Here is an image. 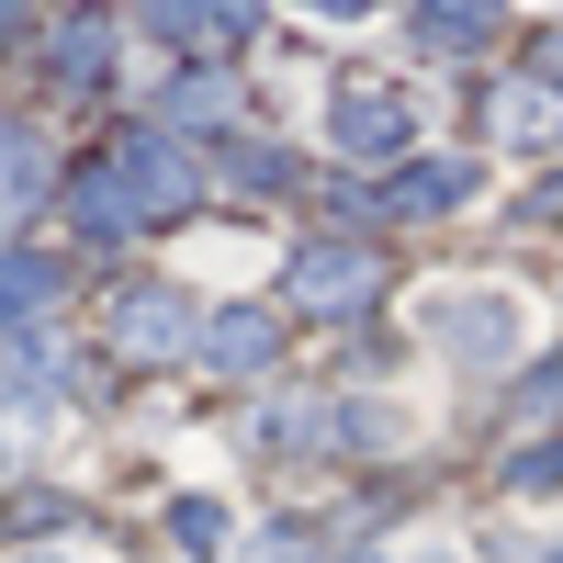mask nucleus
<instances>
[{"label":"nucleus","instance_id":"2eb2a0df","mask_svg":"<svg viewBox=\"0 0 563 563\" xmlns=\"http://www.w3.org/2000/svg\"><path fill=\"white\" fill-rule=\"evenodd\" d=\"M169 124H225V79H169Z\"/></svg>","mask_w":563,"mask_h":563},{"label":"nucleus","instance_id":"20e7f679","mask_svg":"<svg viewBox=\"0 0 563 563\" xmlns=\"http://www.w3.org/2000/svg\"><path fill=\"white\" fill-rule=\"evenodd\" d=\"M474 192V158H417L395 192H350V214H451Z\"/></svg>","mask_w":563,"mask_h":563},{"label":"nucleus","instance_id":"dca6fc26","mask_svg":"<svg viewBox=\"0 0 563 563\" xmlns=\"http://www.w3.org/2000/svg\"><path fill=\"white\" fill-rule=\"evenodd\" d=\"M0 361H12V384H23V395H57V350H45V339H12Z\"/></svg>","mask_w":563,"mask_h":563},{"label":"nucleus","instance_id":"423d86ee","mask_svg":"<svg viewBox=\"0 0 563 563\" xmlns=\"http://www.w3.org/2000/svg\"><path fill=\"white\" fill-rule=\"evenodd\" d=\"M440 350H462V361H519V305H496V294L440 305Z\"/></svg>","mask_w":563,"mask_h":563},{"label":"nucleus","instance_id":"6e6552de","mask_svg":"<svg viewBox=\"0 0 563 563\" xmlns=\"http://www.w3.org/2000/svg\"><path fill=\"white\" fill-rule=\"evenodd\" d=\"M68 214H79V238H147V214H135V192H124V169L102 158V169H79V192H68Z\"/></svg>","mask_w":563,"mask_h":563},{"label":"nucleus","instance_id":"9d476101","mask_svg":"<svg viewBox=\"0 0 563 563\" xmlns=\"http://www.w3.org/2000/svg\"><path fill=\"white\" fill-rule=\"evenodd\" d=\"M34 203H45V135L0 124V214H34Z\"/></svg>","mask_w":563,"mask_h":563},{"label":"nucleus","instance_id":"4468645a","mask_svg":"<svg viewBox=\"0 0 563 563\" xmlns=\"http://www.w3.org/2000/svg\"><path fill=\"white\" fill-rule=\"evenodd\" d=\"M507 135H519V147H552V135H563V90H519V102H507Z\"/></svg>","mask_w":563,"mask_h":563},{"label":"nucleus","instance_id":"0eeeda50","mask_svg":"<svg viewBox=\"0 0 563 563\" xmlns=\"http://www.w3.org/2000/svg\"><path fill=\"white\" fill-rule=\"evenodd\" d=\"M327 135H339L350 158H395V147H406V102H395V90H339Z\"/></svg>","mask_w":563,"mask_h":563},{"label":"nucleus","instance_id":"f257e3e1","mask_svg":"<svg viewBox=\"0 0 563 563\" xmlns=\"http://www.w3.org/2000/svg\"><path fill=\"white\" fill-rule=\"evenodd\" d=\"M372 294H384V260L350 249V238H316V249L294 260V305H305V316H361Z\"/></svg>","mask_w":563,"mask_h":563},{"label":"nucleus","instance_id":"1a4fd4ad","mask_svg":"<svg viewBox=\"0 0 563 563\" xmlns=\"http://www.w3.org/2000/svg\"><path fill=\"white\" fill-rule=\"evenodd\" d=\"M147 34H158V45H180V57H192V45L214 57V45H238V34H249V12H225V0H158Z\"/></svg>","mask_w":563,"mask_h":563},{"label":"nucleus","instance_id":"f3484780","mask_svg":"<svg viewBox=\"0 0 563 563\" xmlns=\"http://www.w3.org/2000/svg\"><path fill=\"white\" fill-rule=\"evenodd\" d=\"M169 530H180V552H214V530H225V507H214V496H180V519H169Z\"/></svg>","mask_w":563,"mask_h":563},{"label":"nucleus","instance_id":"39448f33","mask_svg":"<svg viewBox=\"0 0 563 563\" xmlns=\"http://www.w3.org/2000/svg\"><path fill=\"white\" fill-rule=\"evenodd\" d=\"M214 372H271L282 361V327H271V305H225V316H203V339H192Z\"/></svg>","mask_w":563,"mask_h":563},{"label":"nucleus","instance_id":"f03ea898","mask_svg":"<svg viewBox=\"0 0 563 563\" xmlns=\"http://www.w3.org/2000/svg\"><path fill=\"white\" fill-rule=\"evenodd\" d=\"M102 339H113L124 361H180V350L203 339V327H192V305H180L169 282H135V294H124V305L102 316Z\"/></svg>","mask_w":563,"mask_h":563},{"label":"nucleus","instance_id":"f8f14e48","mask_svg":"<svg viewBox=\"0 0 563 563\" xmlns=\"http://www.w3.org/2000/svg\"><path fill=\"white\" fill-rule=\"evenodd\" d=\"M485 34H496V12H474V0L462 12H417V45H440V57H474Z\"/></svg>","mask_w":563,"mask_h":563},{"label":"nucleus","instance_id":"ddd939ff","mask_svg":"<svg viewBox=\"0 0 563 563\" xmlns=\"http://www.w3.org/2000/svg\"><path fill=\"white\" fill-rule=\"evenodd\" d=\"M102 57H113V34L90 23V12H68L57 23V79H102Z\"/></svg>","mask_w":563,"mask_h":563},{"label":"nucleus","instance_id":"7ed1b4c3","mask_svg":"<svg viewBox=\"0 0 563 563\" xmlns=\"http://www.w3.org/2000/svg\"><path fill=\"white\" fill-rule=\"evenodd\" d=\"M113 169H124V192H135V214H147V225H169L180 203H192V158H180L158 124H135L124 147H113Z\"/></svg>","mask_w":563,"mask_h":563},{"label":"nucleus","instance_id":"9b49d317","mask_svg":"<svg viewBox=\"0 0 563 563\" xmlns=\"http://www.w3.org/2000/svg\"><path fill=\"white\" fill-rule=\"evenodd\" d=\"M57 305V260H0V316H45Z\"/></svg>","mask_w":563,"mask_h":563}]
</instances>
